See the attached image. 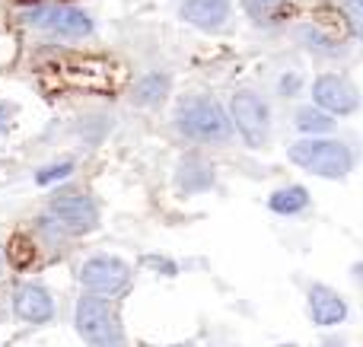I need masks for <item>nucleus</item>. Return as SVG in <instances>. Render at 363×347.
Masks as SVG:
<instances>
[{"instance_id":"f257e3e1","label":"nucleus","mask_w":363,"mask_h":347,"mask_svg":"<svg viewBox=\"0 0 363 347\" xmlns=\"http://www.w3.org/2000/svg\"><path fill=\"white\" fill-rule=\"evenodd\" d=\"M176 125L185 137L201 140V144H223L233 134L230 115L211 96H188V99H182L176 112Z\"/></svg>"},{"instance_id":"f03ea898","label":"nucleus","mask_w":363,"mask_h":347,"mask_svg":"<svg viewBox=\"0 0 363 347\" xmlns=\"http://www.w3.org/2000/svg\"><path fill=\"white\" fill-rule=\"evenodd\" d=\"M290 159L322 178H345L354 169V153L341 140H296L290 147Z\"/></svg>"},{"instance_id":"7ed1b4c3","label":"nucleus","mask_w":363,"mask_h":347,"mask_svg":"<svg viewBox=\"0 0 363 347\" xmlns=\"http://www.w3.org/2000/svg\"><path fill=\"white\" fill-rule=\"evenodd\" d=\"M77 331L89 347H128L115 309L99 297H80V303H77Z\"/></svg>"},{"instance_id":"20e7f679","label":"nucleus","mask_w":363,"mask_h":347,"mask_svg":"<svg viewBox=\"0 0 363 347\" xmlns=\"http://www.w3.org/2000/svg\"><path fill=\"white\" fill-rule=\"evenodd\" d=\"M230 118L239 127L249 147H262L268 140V102L252 89H239L230 99Z\"/></svg>"},{"instance_id":"39448f33","label":"nucleus","mask_w":363,"mask_h":347,"mask_svg":"<svg viewBox=\"0 0 363 347\" xmlns=\"http://www.w3.org/2000/svg\"><path fill=\"white\" fill-rule=\"evenodd\" d=\"M80 280L83 287H89L96 293H118L131 280V268L121 258H115V255H93L89 261H83Z\"/></svg>"},{"instance_id":"423d86ee","label":"nucleus","mask_w":363,"mask_h":347,"mask_svg":"<svg viewBox=\"0 0 363 347\" xmlns=\"http://www.w3.org/2000/svg\"><path fill=\"white\" fill-rule=\"evenodd\" d=\"M26 19L32 25H45V29L67 38H83L93 32V19L77 6H35V10L26 13Z\"/></svg>"},{"instance_id":"0eeeda50","label":"nucleus","mask_w":363,"mask_h":347,"mask_svg":"<svg viewBox=\"0 0 363 347\" xmlns=\"http://www.w3.org/2000/svg\"><path fill=\"white\" fill-rule=\"evenodd\" d=\"M51 220L57 223V227L70 229V233H89V229H96V223H99V214H96L93 201L83 195H61L51 201Z\"/></svg>"},{"instance_id":"6e6552de","label":"nucleus","mask_w":363,"mask_h":347,"mask_svg":"<svg viewBox=\"0 0 363 347\" xmlns=\"http://www.w3.org/2000/svg\"><path fill=\"white\" fill-rule=\"evenodd\" d=\"M313 96L319 102V108L332 115H351L357 112V89L338 74H322L319 80L313 83Z\"/></svg>"},{"instance_id":"1a4fd4ad","label":"nucleus","mask_w":363,"mask_h":347,"mask_svg":"<svg viewBox=\"0 0 363 347\" xmlns=\"http://www.w3.org/2000/svg\"><path fill=\"white\" fill-rule=\"evenodd\" d=\"M309 316L315 325H341L347 319V303L325 284H313L309 287Z\"/></svg>"},{"instance_id":"9d476101","label":"nucleus","mask_w":363,"mask_h":347,"mask_svg":"<svg viewBox=\"0 0 363 347\" xmlns=\"http://www.w3.org/2000/svg\"><path fill=\"white\" fill-rule=\"evenodd\" d=\"M13 309L23 322H32V325H42L55 316V303H51L48 290L38 284H26L16 290V300H13Z\"/></svg>"},{"instance_id":"9b49d317","label":"nucleus","mask_w":363,"mask_h":347,"mask_svg":"<svg viewBox=\"0 0 363 347\" xmlns=\"http://www.w3.org/2000/svg\"><path fill=\"white\" fill-rule=\"evenodd\" d=\"M182 16L198 29H220L230 16V0H185Z\"/></svg>"},{"instance_id":"f8f14e48","label":"nucleus","mask_w":363,"mask_h":347,"mask_svg":"<svg viewBox=\"0 0 363 347\" xmlns=\"http://www.w3.org/2000/svg\"><path fill=\"white\" fill-rule=\"evenodd\" d=\"M67 80L80 89H108L112 86V64L108 61H74L67 67Z\"/></svg>"},{"instance_id":"ddd939ff","label":"nucleus","mask_w":363,"mask_h":347,"mask_svg":"<svg viewBox=\"0 0 363 347\" xmlns=\"http://www.w3.org/2000/svg\"><path fill=\"white\" fill-rule=\"evenodd\" d=\"M268 204H271V210H274V214H284V217L300 214L303 207H309V191L300 188V185H290V188L274 191Z\"/></svg>"},{"instance_id":"4468645a","label":"nucleus","mask_w":363,"mask_h":347,"mask_svg":"<svg viewBox=\"0 0 363 347\" xmlns=\"http://www.w3.org/2000/svg\"><path fill=\"white\" fill-rule=\"evenodd\" d=\"M169 93V76L166 74H147L144 80L134 86V102L138 106H157Z\"/></svg>"},{"instance_id":"2eb2a0df","label":"nucleus","mask_w":363,"mask_h":347,"mask_svg":"<svg viewBox=\"0 0 363 347\" xmlns=\"http://www.w3.org/2000/svg\"><path fill=\"white\" fill-rule=\"evenodd\" d=\"M211 182H213L211 166L198 163V159H185V163H182V169H179V185L188 191V195H194V191H204Z\"/></svg>"},{"instance_id":"dca6fc26","label":"nucleus","mask_w":363,"mask_h":347,"mask_svg":"<svg viewBox=\"0 0 363 347\" xmlns=\"http://www.w3.org/2000/svg\"><path fill=\"white\" fill-rule=\"evenodd\" d=\"M296 127H300L303 134H319V131H332L335 121L328 118V115H322V108L306 106L296 112Z\"/></svg>"},{"instance_id":"f3484780","label":"nucleus","mask_w":363,"mask_h":347,"mask_svg":"<svg viewBox=\"0 0 363 347\" xmlns=\"http://www.w3.org/2000/svg\"><path fill=\"white\" fill-rule=\"evenodd\" d=\"M242 6L252 13V19H258V23H268V19L277 16V10L284 6V0H242Z\"/></svg>"},{"instance_id":"a211bd4d","label":"nucleus","mask_w":363,"mask_h":347,"mask_svg":"<svg viewBox=\"0 0 363 347\" xmlns=\"http://www.w3.org/2000/svg\"><path fill=\"white\" fill-rule=\"evenodd\" d=\"M6 258H10V261H13V265H16V268H23L26 261L32 258V249L26 246V239H23V236H16V239L10 242V252H6Z\"/></svg>"},{"instance_id":"6ab92c4d","label":"nucleus","mask_w":363,"mask_h":347,"mask_svg":"<svg viewBox=\"0 0 363 347\" xmlns=\"http://www.w3.org/2000/svg\"><path fill=\"white\" fill-rule=\"evenodd\" d=\"M345 16L351 23V35H360L363 25V0H345Z\"/></svg>"},{"instance_id":"aec40b11","label":"nucleus","mask_w":363,"mask_h":347,"mask_svg":"<svg viewBox=\"0 0 363 347\" xmlns=\"http://www.w3.org/2000/svg\"><path fill=\"white\" fill-rule=\"evenodd\" d=\"M74 172V166L70 163H61V166H51V169H42L35 176V182L38 185H48V182H55V178H64V176H70Z\"/></svg>"},{"instance_id":"412c9836","label":"nucleus","mask_w":363,"mask_h":347,"mask_svg":"<svg viewBox=\"0 0 363 347\" xmlns=\"http://www.w3.org/2000/svg\"><path fill=\"white\" fill-rule=\"evenodd\" d=\"M296 83H300L296 76H284V80H281V93L284 96H294L296 93Z\"/></svg>"},{"instance_id":"4be33fe9","label":"nucleus","mask_w":363,"mask_h":347,"mask_svg":"<svg viewBox=\"0 0 363 347\" xmlns=\"http://www.w3.org/2000/svg\"><path fill=\"white\" fill-rule=\"evenodd\" d=\"M172 347H194V344H172Z\"/></svg>"},{"instance_id":"5701e85b","label":"nucleus","mask_w":363,"mask_h":347,"mask_svg":"<svg viewBox=\"0 0 363 347\" xmlns=\"http://www.w3.org/2000/svg\"><path fill=\"white\" fill-rule=\"evenodd\" d=\"M281 347H294V344H281Z\"/></svg>"}]
</instances>
